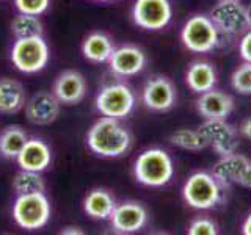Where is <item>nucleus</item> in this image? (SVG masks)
I'll return each instance as SVG.
<instances>
[{
    "mask_svg": "<svg viewBox=\"0 0 251 235\" xmlns=\"http://www.w3.org/2000/svg\"><path fill=\"white\" fill-rule=\"evenodd\" d=\"M170 143L184 151H202L209 144L206 138L202 137L200 130H192V129H180L176 130L170 137Z\"/></svg>",
    "mask_w": 251,
    "mask_h": 235,
    "instance_id": "393cba45",
    "label": "nucleus"
},
{
    "mask_svg": "<svg viewBox=\"0 0 251 235\" xmlns=\"http://www.w3.org/2000/svg\"><path fill=\"white\" fill-rule=\"evenodd\" d=\"M248 162L250 160L245 155H240L237 152L223 155L222 159L215 163L212 176L217 179V182L222 187H231L232 184H237L242 171L247 166Z\"/></svg>",
    "mask_w": 251,
    "mask_h": 235,
    "instance_id": "6ab92c4d",
    "label": "nucleus"
},
{
    "mask_svg": "<svg viewBox=\"0 0 251 235\" xmlns=\"http://www.w3.org/2000/svg\"><path fill=\"white\" fill-rule=\"evenodd\" d=\"M130 143L132 137L129 130L116 118H100L86 133V144L91 152L107 159L121 157L129 151Z\"/></svg>",
    "mask_w": 251,
    "mask_h": 235,
    "instance_id": "f257e3e1",
    "label": "nucleus"
},
{
    "mask_svg": "<svg viewBox=\"0 0 251 235\" xmlns=\"http://www.w3.org/2000/svg\"><path fill=\"white\" fill-rule=\"evenodd\" d=\"M50 202L44 191L18 194L13 204V218L21 229L38 231L49 223Z\"/></svg>",
    "mask_w": 251,
    "mask_h": 235,
    "instance_id": "7ed1b4c3",
    "label": "nucleus"
},
{
    "mask_svg": "<svg viewBox=\"0 0 251 235\" xmlns=\"http://www.w3.org/2000/svg\"><path fill=\"white\" fill-rule=\"evenodd\" d=\"M209 18L220 33L242 35L248 30L245 6L239 3V0H220L210 10Z\"/></svg>",
    "mask_w": 251,
    "mask_h": 235,
    "instance_id": "6e6552de",
    "label": "nucleus"
},
{
    "mask_svg": "<svg viewBox=\"0 0 251 235\" xmlns=\"http://www.w3.org/2000/svg\"><path fill=\"white\" fill-rule=\"evenodd\" d=\"M242 232L245 234V235H251V213L247 216L245 223H243V226H242Z\"/></svg>",
    "mask_w": 251,
    "mask_h": 235,
    "instance_id": "473e14b6",
    "label": "nucleus"
},
{
    "mask_svg": "<svg viewBox=\"0 0 251 235\" xmlns=\"http://www.w3.org/2000/svg\"><path fill=\"white\" fill-rule=\"evenodd\" d=\"M231 85L240 94H251V63L245 61L242 66L234 70Z\"/></svg>",
    "mask_w": 251,
    "mask_h": 235,
    "instance_id": "bb28decb",
    "label": "nucleus"
},
{
    "mask_svg": "<svg viewBox=\"0 0 251 235\" xmlns=\"http://www.w3.org/2000/svg\"><path fill=\"white\" fill-rule=\"evenodd\" d=\"M180 38L188 50L195 53H206L218 46L220 31L209 16L195 14L185 22Z\"/></svg>",
    "mask_w": 251,
    "mask_h": 235,
    "instance_id": "423d86ee",
    "label": "nucleus"
},
{
    "mask_svg": "<svg viewBox=\"0 0 251 235\" xmlns=\"http://www.w3.org/2000/svg\"><path fill=\"white\" fill-rule=\"evenodd\" d=\"M239 50H240V57L251 63V30L247 31L243 38L240 39V46H239Z\"/></svg>",
    "mask_w": 251,
    "mask_h": 235,
    "instance_id": "c756f323",
    "label": "nucleus"
},
{
    "mask_svg": "<svg viewBox=\"0 0 251 235\" xmlns=\"http://www.w3.org/2000/svg\"><path fill=\"white\" fill-rule=\"evenodd\" d=\"M239 132H240L245 138L251 140V118H250V119H247V121H243V122H242Z\"/></svg>",
    "mask_w": 251,
    "mask_h": 235,
    "instance_id": "2f4dec72",
    "label": "nucleus"
},
{
    "mask_svg": "<svg viewBox=\"0 0 251 235\" xmlns=\"http://www.w3.org/2000/svg\"><path fill=\"white\" fill-rule=\"evenodd\" d=\"M60 105L53 93L38 91L25 102V116L35 125H49L60 116Z\"/></svg>",
    "mask_w": 251,
    "mask_h": 235,
    "instance_id": "9b49d317",
    "label": "nucleus"
},
{
    "mask_svg": "<svg viewBox=\"0 0 251 235\" xmlns=\"http://www.w3.org/2000/svg\"><path fill=\"white\" fill-rule=\"evenodd\" d=\"M237 184L242 185V187H245V188H251V160L247 163V166L243 168L242 171V174L237 180Z\"/></svg>",
    "mask_w": 251,
    "mask_h": 235,
    "instance_id": "7c9ffc66",
    "label": "nucleus"
},
{
    "mask_svg": "<svg viewBox=\"0 0 251 235\" xmlns=\"http://www.w3.org/2000/svg\"><path fill=\"white\" fill-rule=\"evenodd\" d=\"M96 2H112V0H96Z\"/></svg>",
    "mask_w": 251,
    "mask_h": 235,
    "instance_id": "c9c22d12",
    "label": "nucleus"
},
{
    "mask_svg": "<svg viewBox=\"0 0 251 235\" xmlns=\"http://www.w3.org/2000/svg\"><path fill=\"white\" fill-rule=\"evenodd\" d=\"M115 50L113 41L105 33L94 31L85 38L82 44V53L83 57L91 63H105L112 57Z\"/></svg>",
    "mask_w": 251,
    "mask_h": 235,
    "instance_id": "4be33fe9",
    "label": "nucleus"
},
{
    "mask_svg": "<svg viewBox=\"0 0 251 235\" xmlns=\"http://www.w3.org/2000/svg\"><path fill=\"white\" fill-rule=\"evenodd\" d=\"M135 105V94L124 83H110L102 88L96 96V108L102 116L126 118Z\"/></svg>",
    "mask_w": 251,
    "mask_h": 235,
    "instance_id": "0eeeda50",
    "label": "nucleus"
},
{
    "mask_svg": "<svg viewBox=\"0 0 251 235\" xmlns=\"http://www.w3.org/2000/svg\"><path fill=\"white\" fill-rule=\"evenodd\" d=\"M182 196L190 207L207 210L215 207L222 199V185L209 172H195L184 184Z\"/></svg>",
    "mask_w": 251,
    "mask_h": 235,
    "instance_id": "39448f33",
    "label": "nucleus"
},
{
    "mask_svg": "<svg viewBox=\"0 0 251 235\" xmlns=\"http://www.w3.org/2000/svg\"><path fill=\"white\" fill-rule=\"evenodd\" d=\"M218 155L234 154L239 147L237 132L225 119H206L198 129Z\"/></svg>",
    "mask_w": 251,
    "mask_h": 235,
    "instance_id": "9d476101",
    "label": "nucleus"
},
{
    "mask_svg": "<svg viewBox=\"0 0 251 235\" xmlns=\"http://www.w3.org/2000/svg\"><path fill=\"white\" fill-rule=\"evenodd\" d=\"M107 63L113 74L120 77H132L145 69L146 55L135 46H121L113 50Z\"/></svg>",
    "mask_w": 251,
    "mask_h": 235,
    "instance_id": "4468645a",
    "label": "nucleus"
},
{
    "mask_svg": "<svg viewBox=\"0 0 251 235\" xmlns=\"http://www.w3.org/2000/svg\"><path fill=\"white\" fill-rule=\"evenodd\" d=\"M185 82L193 93H206L217 83V70L206 61H195L185 74Z\"/></svg>",
    "mask_w": 251,
    "mask_h": 235,
    "instance_id": "412c9836",
    "label": "nucleus"
},
{
    "mask_svg": "<svg viewBox=\"0 0 251 235\" xmlns=\"http://www.w3.org/2000/svg\"><path fill=\"white\" fill-rule=\"evenodd\" d=\"M11 31L19 38H31V36H43V24L39 21L38 16L33 14H24L19 13L11 22Z\"/></svg>",
    "mask_w": 251,
    "mask_h": 235,
    "instance_id": "a878e982",
    "label": "nucleus"
},
{
    "mask_svg": "<svg viewBox=\"0 0 251 235\" xmlns=\"http://www.w3.org/2000/svg\"><path fill=\"white\" fill-rule=\"evenodd\" d=\"M61 234H65V235H68V234H77V235H82L83 232L78 229V227H66V229H63L61 231Z\"/></svg>",
    "mask_w": 251,
    "mask_h": 235,
    "instance_id": "72a5a7b5",
    "label": "nucleus"
},
{
    "mask_svg": "<svg viewBox=\"0 0 251 235\" xmlns=\"http://www.w3.org/2000/svg\"><path fill=\"white\" fill-rule=\"evenodd\" d=\"M16 162L21 169L43 172L52 162L50 147L41 138H28L19 155L16 157Z\"/></svg>",
    "mask_w": 251,
    "mask_h": 235,
    "instance_id": "dca6fc26",
    "label": "nucleus"
},
{
    "mask_svg": "<svg viewBox=\"0 0 251 235\" xmlns=\"http://www.w3.org/2000/svg\"><path fill=\"white\" fill-rule=\"evenodd\" d=\"M27 141L28 135L21 125H8L0 132V155L5 159H16Z\"/></svg>",
    "mask_w": 251,
    "mask_h": 235,
    "instance_id": "5701e85b",
    "label": "nucleus"
},
{
    "mask_svg": "<svg viewBox=\"0 0 251 235\" xmlns=\"http://www.w3.org/2000/svg\"><path fill=\"white\" fill-rule=\"evenodd\" d=\"M27 94L21 82L10 77L0 78V113L16 115L25 107Z\"/></svg>",
    "mask_w": 251,
    "mask_h": 235,
    "instance_id": "a211bd4d",
    "label": "nucleus"
},
{
    "mask_svg": "<svg viewBox=\"0 0 251 235\" xmlns=\"http://www.w3.org/2000/svg\"><path fill=\"white\" fill-rule=\"evenodd\" d=\"M247 11V22H248V28H251V3L245 8Z\"/></svg>",
    "mask_w": 251,
    "mask_h": 235,
    "instance_id": "f704fd0d",
    "label": "nucleus"
},
{
    "mask_svg": "<svg viewBox=\"0 0 251 235\" xmlns=\"http://www.w3.org/2000/svg\"><path fill=\"white\" fill-rule=\"evenodd\" d=\"M176 102V91L167 77L149 78L143 88V104L152 112H167Z\"/></svg>",
    "mask_w": 251,
    "mask_h": 235,
    "instance_id": "ddd939ff",
    "label": "nucleus"
},
{
    "mask_svg": "<svg viewBox=\"0 0 251 235\" xmlns=\"http://www.w3.org/2000/svg\"><path fill=\"white\" fill-rule=\"evenodd\" d=\"M13 188L18 194L38 193V191H44L46 182L41 176V172L21 169L13 179Z\"/></svg>",
    "mask_w": 251,
    "mask_h": 235,
    "instance_id": "b1692460",
    "label": "nucleus"
},
{
    "mask_svg": "<svg viewBox=\"0 0 251 235\" xmlns=\"http://www.w3.org/2000/svg\"><path fill=\"white\" fill-rule=\"evenodd\" d=\"M110 223L112 227L120 234H132L140 229H143L148 223V210L140 202L127 201L123 202L113 210L112 216H110Z\"/></svg>",
    "mask_w": 251,
    "mask_h": 235,
    "instance_id": "f8f14e48",
    "label": "nucleus"
},
{
    "mask_svg": "<svg viewBox=\"0 0 251 235\" xmlns=\"http://www.w3.org/2000/svg\"><path fill=\"white\" fill-rule=\"evenodd\" d=\"M234 108V100L229 94L217 90L201 93L196 100V110L206 119H226Z\"/></svg>",
    "mask_w": 251,
    "mask_h": 235,
    "instance_id": "f3484780",
    "label": "nucleus"
},
{
    "mask_svg": "<svg viewBox=\"0 0 251 235\" xmlns=\"http://www.w3.org/2000/svg\"><path fill=\"white\" fill-rule=\"evenodd\" d=\"M50 0H14V5L19 13L41 16L47 11Z\"/></svg>",
    "mask_w": 251,
    "mask_h": 235,
    "instance_id": "cd10ccee",
    "label": "nucleus"
},
{
    "mask_svg": "<svg viewBox=\"0 0 251 235\" xmlns=\"http://www.w3.org/2000/svg\"><path fill=\"white\" fill-rule=\"evenodd\" d=\"M116 207V201L113 194L104 188H94L83 201L85 213L93 219H110Z\"/></svg>",
    "mask_w": 251,
    "mask_h": 235,
    "instance_id": "aec40b11",
    "label": "nucleus"
},
{
    "mask_svg": "<svg viewBox=\"0 0 251 235\" xmlns=\"http://www.w3.org/2000/svg\"><path fill=\"white\" fill-rule=\"evenodd\" d=\"M53 94L61 104H78L83 100L86 94V80L85 77L77 72V70H63V72L55 78L53 83Z\"/></svg>",
    "mask_w": 251,
    "mask_h": 235,
    "instance_id": "2eb2a0df",
    "label": "nucleus"
},
{
    "mask_svg": "<svg viewBox=\"0 0 251 235\" xmlns=\"http://www.w3.org/2000/svg\"><path fill=\"white\" fill-rule=\"evenodd\" d=\"M49 46L43 36L19 38L11 49V61L22 74H36L49 63Z\"/></svg>",
    "mask_w": 251,
    "mask_h": 235,
    "instance_id": "20e7f679",
    "label": "nucleus"
},
{
    "mask_svg": "<svg viewBox=\"0 0 251 235\" xmlns=\"http://www.w3.org/2000/svg\"><path fill=\"white\" fill-rule=\"evenodd\" d=\"M187 232L190 235H217L218 229L214 221H210L207 218H198L188 226Z\"/></svg>",
    "mask_w": 251,
    "mask_h": 235,
    "instance_id": "c85d7f7f",
    "label": "nucleus"
},
{
    "mask_svg": "<svg viewBox=\"0 0 251 235\" xmlns=\"http://www.w3.org/2000/svg\"><path fill=\"white\" fill-rule=\"evenodd\" d=\"M173 18L170 0H135L132 6V19L145 30H162Z\"/></svg>",
    "mask_w": 251,
    "mask_h": 235,
    "instance_id": "1a4fd4ad",
    "label": "nucleus"
},
{
    "mask_svg": "<svg viewBox=\"0 0 251 235\" xmlns=\"http://www.w3.org/2000/svg\"><path fill=\"white\" fill-rule=\"evenodd\" d=\"M133 174L141 185L163 187L173 179L175 164L170 154L163 149H146L137 157L133 164Z\"/></svg>",
    "mask_w": 251,
    "mask_h": 235,
    "instance_id": "f03ea898",
    "label": "nucleus"
}]
</instances>
